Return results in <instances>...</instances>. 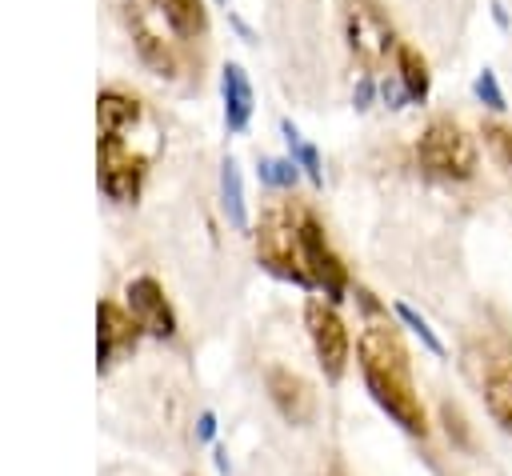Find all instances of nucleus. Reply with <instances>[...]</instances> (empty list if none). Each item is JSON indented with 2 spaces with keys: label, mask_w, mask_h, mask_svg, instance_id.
<instances>
[{
  "label": "nucleus",
  "mask_w": 512,
  "mask_h": 476,
  "mask_svg": "<svg viewBox=\"0 0 512 476\" xmlns=\"http://www.w3.org/2000/svg\"><path fill=\"white\" fill-rule=\"evenodd\" d=\"M300 176V164L288 156V160H260V180L268 188H292Z\"/></svg>",
  "instance_id": "obj_21"
},
{
  "label": "nucleus",
  "mask_w": 512,
  "mask_h": 476,
  "mask_svg": "<svg viewBox=\"0 0 512 476\" xmlns=\"http://www.w3.org/2000/svg\"><path fill=\"white\" fill-rule=\"evenodd\" d=\"M256 260L272 276H280L288 284H300V288H312V280L304 272V256H300V212H292L288 204H276L260 216Z\"/></svg>",
  "instance_id": "obj_3"
},
{
  "label": "nucleus",
  "mask_w": 512,
  "mask_h": 476,
  "mask_svg": "<svg viewBox=\"0 0 512 476\" xmlns=\"http://www.w3.org/2000/svg\"><path fill=\"white\" fill-rule=\"evenodd\" d=\"M164 4H168V16H172V24H176L180 36L204 28V8H200V0H164Z\"/></svg>",
  "instance_id": "obj_20"
},
{
  "label": "nucleus",
  "mask_w": 512,
  "mask_h": 476,
  "mask_svg": "<svg viewBox=\"0 0 512 476\" xmlns=\"http://www.w3.org/2000/svg\"><path fill=\"white\" fill-rule=\"evenodd\" d=\"M300 256H304V272H308L312 288H320L328 304H340L348 296V268L328 248L324 224L312 212H300Z\"/></svg>",
  "instance_id": "obj_7"
},
{
  "label": "nucleus",
  "mask_w": 512,
  "mask_h": 476,
  "mask_svg": "<svg viewBox=\"0 0 512 476\" xmlns=\"http://www.w3.org/2000/svg\"><path fill=\"white\" fill-rule=\"evenodd\" d=\"M220 96H224V124H228V132H244L248 120H252L256 96H252L248 72L240 64H224L220 68Z\"/></svg>",
  "instance_id": "obj_12"
},
{
  "label": "nucleus",
  "mask_w": 512,
  "mask_h": 476,
  "mask_svg": "<svg viewBox=\"0 0 512 476\" xmlns=\"http://www.w3.org/2000/svg\"><path fill=\"white\" fill-rule=\"evenodd\" d=\"M124 300H128L132 320H136L148 336H156V340H172V336H176V312H172L164 288H160L152 276H136V280H128Z\"/></svg>",
  "instance_id": "obj_9"
},
{
  "label": "nucleus",
  "mask_w": 512,
  "mask_h": 476,
  "mask_svg": "<svg viewBox=\"0 0 512 476\" xmlns=\"http://www.w3.org/2000/svg\"><path fill=\"white\" fill-rule=\"evenodd\" d=\"M416 164L436 180H472L476 176V140L448 116H436L416 140Z\"/></svg>",
  "instance_id": "obj_2"
},
{
  "label": "nucleus",
  "mask_w": 512,
  "mask_h": 476,
  "mask_svg": "<svg viewBox=\"0 0 512 476\" xmlns=\"http://www.w3.org/2000/svg\"><path fill=\"white\" fill-rule=\"evenodd\" d=\"M136 336H140V324L132 320V312H124L112 300L96 304V364L100 368H108L120 352H132Z\"/></svg>",
  "instance_id": "obj_11"
},
{
  "label": "nucleus",
  "mask_w": 512,
  "mask_h": 476,
  "mask_svg": "<svg viewBox=\"0 0 512 476\" xmlns=\"http://www.w3.org/2000/svg\"><path fill=\"white\" fill-rule=\"evenodd\" d=\"M128 4V24L136 36V52L144 56V64H152L160 76L176 72V52H172V16L164 0H124Z\"/></svg>",
  "instance_id": "obj_6"
},
{
  "label": "nucleus",
  "mask_w": 512,
  "mask_h": 476,
  "mask_svg": "<svg viewBox=\"0 0 512 476\" xmlns=\"http://www.w3.org/2000/svg\"><path fill=\"white\" fill-rule=\"evenodd\" d=\"M220 208L228 216L232 228H248V200H244V180H240V164L224 160L220 164Z\"/></svg>",
  "instance_id": "obj_15"
},
{
  "label": "nucleus",
  "mask_w": 512,
  "mask_h": 476,
  "mask_svg": "<svg viewBox=\"0 0 512 476\" xmlns=\"http://www.w3.org/2000/svg\"><path fill=\"white\" fill-rule=\"evenodd\" d=\"M340 20H344V40H348L352 56L364 60L368 68L396 56L400 44H396L392 20L380 0H340Z\"/></svg>",
  "instance_id": "obj_4"
},
{
  "label": "nucleus",
  "mask_w": 512,
  "mask_h": 476,
  "mask_svg": "<svg viewBox=\"0 0 512 476\" xmlns=\"http://www.w3.org/2000/svg\"><path fill=\"white\" fill-rule=\"evenodd\" d=\"M220 4H224V0H220Z\"/></svg>",
  "instance_id": "obj_28"
},
{
  "label": "nucleus",
  "mask_w": 512,
  "mask_h": 476,
  "mask_svg": "<svg viewBox=\"0 0 512 476\" xmlns=\"http://www.w3.org/2000/svg\"><path fill=\"white\" fill-rule=\"evenodd\" d=\"M144 156L128 144V136H100V188L116 204H132L140 196Z\"/></svg>",
  "instance_id": "obj_8"
},
{
  "label": "nucleus",
  "mask_w": 512,
  "mask_h": 476,
  "mask_svg": "<svg viewBox=\"0 0 512 476\" xmlns=\"http://www.w3.org/2000/svg\"><path fill=\"white\" fill-rule=\"evenodd\" d=\"M484 408H488L492 424H500L504 432H512V364H500L484 380Z\"/></svg>",
  "instance_id": "obj_16"
},
{
  "label": "nucleus",
  "mask_w": 512,
  "mask_h": 476,
  "mask_svg": "<svg viewBox=\"0 0 512 476\" xmlns=\"http://www.w3.org/2000/svg\"><path fill=\"white\" fill-rule=\"evenodd\" d=\"M264 384H268V400L276 404V412H280L288 424H296V428L312 424V416H316V392H312V384H308L300 372L272 364V368L264 372Z\"/></svg>",
  "instance_id": "obj_10"
},
{
  "label": "nucleus",
  "mask_w": 512,
  "mask_h": 476,
  "mask_svg": "<svg viewBox=\"0 0 512 476\" xmlns=\"http://www.w3.org/2000/svg\"><path fill=\"white\" fill-rule=\"evenodd\" d=\"M440 424H444V432H448V440L456 444V448H472V432H468V420H464V412L456 408V404H440Z\"/></svg>",
  "instance_id": "obj_22"
},
{
  "label": "nucleus",
  "mask_w": 512,
  "mask_h": 476,
  "mask_svg": "<svg viewBox=\"0 0 512 476\" xmlns=\"http://www.w3.org/2000/svg\"><path fill=\"white\" fill-rule=\"evenodd\" d=\"M484 140H488V148L512 168V128H504V124H484Z\"/></svg>",
  "instance_id": "obj_23"
},
{
  "label": "nucleus",
  "mask_w": 512,
  "mask_h": 476,
  "mask_svg": "<svg viewBox=\"0 0 512 476\" xmlns=\"http://www.w3.org/2000/svg\"><path fill=\"white\" fill-rule=\"evenodd\" d=\"M212 464H216V472H220V476H228V472H232V460H228V448H212Z\"/></svg>",
  "instance_id": "obj_27"
},
{
  "label": "nucleus",
  "mask_w": 512,
  "mask_h": 476,
  "mask_svg": "<svg viewBox=\"0 0 512 476\" xmlns=\"http://www.w3.org/2000/svg\"><path fill=\"white\" fill-rule=\"evenodd\" d=\"M144 108L136 96H124V92H100L96 100V120H100V136H124L132 124H140Z\"/></svg>",
  "instance_id": "obj_13"
},
{
  "label": "nucleus",
  "mask_w": 512,
  "mask_h": 476,
  "mask_svg": "<svg viewBox=\"0 0 512 476\" xmlns=\"http://www.w3.org/2000/svg\"><path fill=\"white\" fill-rule=\"evenodd\" d=\"M356 360L368 396L380 404V412L408 436H428V412L420 404L408 348L388 320H368L356 340Z\"/></svg>",
  "instance_id": "obj_1"
},
{
  "label": "nucleus",
  "mask_w": 512,
  "mask_h": 476,
  "mask_svg": "<svg viewBox=\"0 0 512 476\" xmlns=\"http://www.w3.org/2000/svg\"><path fill=\"white\" fill-rule=\"evenodd\" d=\"M472 96H476L488 112H504V108H508L504 88H500V80H496L492 68H480V72H476V80H472Z\"/></svg>",
  "instance_id": "obj_19"
},
{
  "label": "nucleus",
  "mask_w": 512,
  "mask_h": 476,
  "mask_svg": "<svg viewBox=\"0 0 512 476\" xmlns=\"http://www.w3.org/2000/svg\"><path fill=\"white\" fill-rule=\"evenodd\" d=\"M280 132H284V140H288V148H292V160L304 168V176H308L312 184H324L320 152H316L312 144H304V140H300V132H296V124H292V120H280Z\"/></svg>",
  "instance_id": "obj_17"
},
{
  "label": "nucleus",
  "mask_w": 512,
  "mask_h": 476,
  "mask_svg": "<svg viewBox=\"0 0 512 476\" xmlns=\"http://www.w3.org/2000/svg\"><path fill=\"white\" fill-rule=\"evenodd\" d=\"M304 328H308V340H312V352H316V364L324 372V380H340L344 368H348V356H352V336H348V324L340 320L336 304L312 296L304 304Z\"/></svg>",
  "instance_id": "obj_5"
},
{
  "label": "nucleus",
  "mask_w": 512,
  "mask_h": 476,
  "mask_svg": "<svg viewBox=\"0 0 512 476\" xmlns=\"http://www.w3.org/2000/svg\"><path fill=\"white\" fill-rule=\"evenodd\" d=\"M396 80L404 84L408 100L412 104H424L428 92H432V72H428V60L412 48V44H400L396 48Z\"/></svg>",
  "instance_id": "obj_14"
},
{
  "label": "nucleus",
  "mask_w": 512,
  "mask_h": 476,
  "mask_svg": "<svg viewBox=\"0 0 512 476\" xmlns=\"http://www.w3.org/2000/svg\"><path fill=\"white\" fill-rule=\"evenodd\" d=\"M212 436H216V412H200L196 416V444H212Z\"/></svg>",
  "instance_id": "obj_25"
},
{
  "label": "nucleus",
  "mask_w": 512,
  "mask_h": 476,
  "mask_svg": "<svg viewBox=\"0 0 512 476\" xmlns=\"http://www.w3.org/2000/svg\"><path fill=\"white\" fill-rule=\"evenodd\" d=\"M376 88H380V84H376L372 76H364V80L356 84V92H352V104H356V108H368V104H372V96H376Z\"/></svg>",
  "instance_id": "obj_26"
},
{
  "label": "nucleus",
  "mask_w": 512,
  "mask_h": 476,
  "mask_svg": "<svg viewBox=\"0 0 512 476\" xmlns=\"http://www.w3.org/2000/svg\"><path fill=\"white\" fill-rule=\"evenodd\" d=\"M392 312H396V320H400L404 328H412V336H420V344H424L432 356H444V340L436 336V328H432V324H428V320H424V316H420L412 304L396 300V304H392Z\"/></svg>",
  "instance_id": "obj_18"
},
{
  "label": "nucleus",
  "mask_w": 512,
  "mask_h": 476,
  "mask_svg": "<svg viewBox=\"0 0 512 476\" xmlns=\"http://www.w3.org/2000/svg\"><path fill=\"white\" fill-rule=\"evenodd\" d=\"M380 100H384L392 112H396V108H404V104H412V100H408V92H404V84H400L396 76H392V80H380Z\"/></svg>",
  "instance_id": "obj_24"
}]
</instances>
